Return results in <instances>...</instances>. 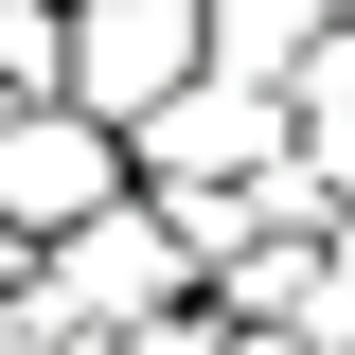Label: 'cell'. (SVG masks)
<instances>
[{
	"instance_id": "cell-1",
	"label": "cell",
	"mask_w": 355,
	"mask_h": 355,
	"mask_svg": "<svg viewBox=\"0 0 355 355\" xmlns=\"http://www.w3.org/2000/svg\"><path fill=\"white\" fill-rule=\"evenodd\" d=\"M178 302H214V266L178 249V214H160V196H125L107 231L36 249V338H53V355H125L142 320H178Z\"/></svg>"
},
{
	"instance_id": "cell-2",
	"label": "cell",
	"mask_w": 355,
	"mask_h": 355,
	"mask_svg": "<svg viewBox=\"0 0 355 355\" xmlns=\"http://www.w3.org/2000/svg\"><path fill=\"white\" fill-rule=\"evenodd\" d=\"M196 89H214V0H71V107L107 142H142Z\"/></svg>"
},
{
	"instance_id": "cell-3",
	"label": "cell",
	"mask_w": 355,
	"mask_h": 355,
	"mask_svg": "<svg viewBox=\"0 0 355 355\" xmlns=\"http://www.w3.org/2000/svg\"><path fill=\"white\" fill-rule=\"evenodd\" d=\"M125 196H142V160L89 125V107H18V125H0V249H71V231H107Z\"/></svg>"
},
{
	"instance_id": "cell-4",
	"label": "cell",
	"mask_w": 355,
	"mask_h": 355,
	"mask_svg": "<svg viewBox=\"0 0 355 355\" xmlns=\"http://www.w3.org/2000/svg\"><path fill=\"white\" fill-rule=\"evenodd\" d=\"M125 160H142V196H266V178L302 160V107H284V89H231V71H214L196 107H160Z\"/></svg>"
},
{
	"instance_id": "cell-5",
	"label": "cell",
	"mask_w": 355,
	"mask_h": 355,
	"mask_svg": "<svg viewBox=\"0 0 355 355\" xmlns=\"http://www.w3.org/2000/svg\"><path fill=\"white\" fill-rule=\"evenodd\" d=\"M302 53H320L302 0H214V71L231 89H302Z\"/></svg>"
},
{
	"instance_id": "cell-6",
	"label": "cell",
	"mask_w": 355,
	"mask_h": 355,
	"mask_svg": "<svg viewBox=\"0 0 355 355\" xmlns=\"http://www.w3.org/2000/svg\"><path fill=\"white\" fill-rule=\"evenodd\" d=\"M284 107H302V142H320V125H355V36H320V53H302V89H284Z\"/></svg>"
},
{
	"instance_id": "cell-7",
	"label": "cell",
	"mask_w": 355,
	"mask_h": 355,
	"mask_svg": "<svg viewBox=\"0 0 355 355\" xmlns=\"http://www.w3.org/2000/svg\"><path fill=\"white\" fill-rule=\"evenodd\" d=\"M125 355H231V320H214V302H178V320H142Z\"/></svg>"
},
{
	"instance_id": "cell-8",
	"label": "cell",
	"mask_w": 355,
	"mask_h": 355,
	"mask_svg": "<svg viewBox=\"0 0 355 355\" xmlns=\"http://www.w3.org/2000/svg\"><path fill=\"white\" fill-rule=\"evenodd\" d=\"M36 338V249H0V355Z\"/></svg>"
},
{
	"instance_id": "cell-9",
	"label": "cell",
	"mask_w": 355,
	"mask_h": 355,
	"mask_svg": "<svg viewBox=\"0 0 355 355\" xmlns=\"http://www.w3.org/2000/svg\"><path fill=\"white\" fill-rule=\"evenodd\" d=\"M302 178H320V196L355 214V125H320V142H302Z\"/></svg>"
},
{
	"instance_id": "cell-10",
	"label": "cell",
	"mask_w": 355,
	"mask_h": 355,
	"mask_svg": "<svg viewBox=\"0 0 355 355\" xmlns=\"http://www.w3.org/2000/svg\"><path fill=\"white\" fill-rule=\"evenodd\" d=\"M302 18H320V36H355V0H302Z\"/></svg>"
},
{
	"instance_id": "cell-11",
	"label": "cell",
	"mask_w": 355,
	"mask_h": 355,
	"mask_svg": "<svg viewBox=\"0 0 355 355\" xmlns=\"http://www.w3.org/2000/svg\"><path fill=\"white\" fill-rule=\"evenodd\" d=\"M0 125H18V89H0Z\"/></svg>"
},
{
	"instance_id": "cell-12",
	"label": "cell",
	"mask_w": 355,
	"mask_h": 355,
	"mask_svg": "<svg viewBox=\"0 0 355 355\" xmlns=\"http://www.w3.org/2000/svg\"><path fill=\"white\" fill-rule=\"evenodd\" d=\"M18 355H53V338H18Z\"/></svg>"
}]
</instances>
